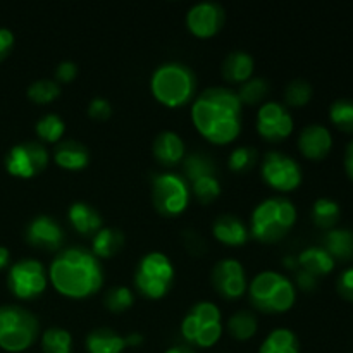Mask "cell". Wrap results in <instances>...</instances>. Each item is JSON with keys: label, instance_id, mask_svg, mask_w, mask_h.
Returning a JSON list of instances; mask_svg holds the SVG:
<instances>
[{"label": "cell", "instance_id": "42", "mask_svg": "<svg viewBox=\"0 0 353 353\" xmlns=\"http://www.w3.org/2000/svg\"><path fill=\"white\" fill-rule=\"evenodd\" d=\"M336 288L338 293H340L347 302L353 303V265L352 268L345 269V271L338 276Z\"/></svg>", "mask_w": 353, "mask_h": 353}, {"label": "cell", "instance_id": "41", "mask_svg": "<svg viewBox=\"0 0 353 353\" xmlns=\"http://www.w3.org/2000/svg\"><path fill=\"white\" fill-rule=\"evenodd\" d=\"M76 76H78V64L72 61H61L59 65L55 68V81L61 85V83H71L74 81Z\"/></svg>", "mask_w": 353, "mask_h": 353}, {"label": "cell", "instance_id": "25", "mask_svg": "<svg viewBox=\"0 0 353 353\" xmlns=\"http://www.w3.org/2000/svg\"><path fill=\"white\" fill-rule=\"evenodd\" d=\"M296 259H299V268L310 272L316 278H323V276L333 272L334 264H336V261L321 245H312V247L303 248L296 255Z\"/></svg>", "mask_w": 353, "mask_h": 353}, {"label": "cell", "instance_id": "23", "mask_svg": "<svg viewBox=\"0 0 353 353\" xmlns=\"http://www.w3.org/2000/svg\"><path fill=\"white\" fill-rule=\"evenodd\" d=\"M85 348L88 353H123L128 347L124 334L109 326H100L88 331Z\"/></svg>", "mask_w": 353, "mask_h": 353}, {"label": "cell", "instance_id": "24", "mask_svg": "<svg viewBox=\"0 0 353 353\" xmlns=\"http://www.w3.org/2000/svg\"><path fill=\"white\" fill-rule=\"evenodd\" d=\"M259 316L252 309H238L224 321V331L238 341H247L254 338L259 331Z\"/></svg>", "mask_w": 353, "mask_h": 353}, {"label": "cell", "instance_id": "16", "mask_svg": "<svg viewBox=\"0 0 353 353\" xmlns=\"http://www.w3.org/2000/svg\"><path fill=\"white\" fill-rule=\"evenodd\" d=\"M226 14L221 3L214 0H200L186 10L185 23L192 34L199 38H210L223 28Z\"/></svg>", "mask_w": 353, "mask_h": 353}, {"label": "cell", "instance_id": "5", "mask_svg": "<svg viewBox=\"0 0 353 353\" xmlns=\"http://www.w3.org/2000/svg\"><path fill=\"white\" fill-rule=\"evenodd\" d=\"M150 92L165 107H183L195 99L196 78L190 65L179 61H165L152 71Z\"/></svg>", "mask_w": 353, "mask_h": 353}, {"label": "cell", "instance_id": "3", "mask_svg": "<svg viewBox=\"0 0 353 353\" xmlns=\"http://www.w3.org/2000/svg\"><path fill=\"white\" fill-rule=\"evenodd\" d=\"M299 210L285 195H271L254 207L250 214V234L264 243L285 238L295 226Z\"/></svg>", "mask_w": 353, "mask_h": 353}, {"label": "cell", "instance_id": "18", "mask_svg": "<svg viewBox=\"0 0 353 353\" xmlns=\"http://www.w3.org/2000/svg\"><path fill=\"white\" fill-rule=\"evenodd\" d=\"M152 152H154V157L157 159L159 164L171 169L183 162L186 155V145L179 133L172 130H162L154 138Z\"/></svg>", "mask_w": 353, "mask_h": 353}, {"label": "cell", "instance_id": "44", "mask_svg": "<svg viewBox=\"0 0 353 353\" xmlns=\"http://www.w3.org/2000/svg\"><path fill=\"white\" fill-rule=\"evenodd\" d=\"M14 33L9 30V28H3L0 26V62L3 59H7V55L12 52L14 48Z\"/></svg>", "mask_w": 353, "mask_h": 353}, {"label": "cell", "instance_id": "34", "mask_svg": "<svg viewBox=\"0 0 353 353\" xmlns=\"http://www.w3.org/2000/svg\"><path fill=\"white\" fill-rule=\"evenodd\" d=\"M61 93H62L61 85L52 78L34 79L33 83H30V86H28L26 90L28 99L34 103H40V105L54 102V100L59 99Z\"/></svg>", "mask_w": 353, "mask_h": 353}, {"label": "cell", "instance_id": "31", "mask_svg": "<svg viewBox=\"0 0 353 353\" xmlns=\"http://www.w3.org/2000/svg\"><path fill=\"white\" fill-rule=\"evenodd\" d=\"M310 217H312L314 224L321 230H333L336 228L338 221L341 217V207L336 200L327 199V196H319L316 202L312 203V210H310Z\"/></svg>", "mask_w": 353, "mask_h": 353}, {"label": "cell", "instance_id": "8", "mask_svg": "<svg viewBox=\"0 0 353 353\" xmlns=\"http://www.w3.org/2000/svg\"><path fill=\"white\" fill-rule=\"evenodd\" d=\"M174 278L176 268L171 257L159 250L147 252L138 261L133 272L134 288L152 300H159L168 295L174 285Z\"/></svg>", "mask_w": 353, "mask_h": 353}, {"label": "cell", "instance_id": "47", "mask_svg": "<svg viewBox=\"0 0 353 353\" xmlns=\"http://www.w3.org/2000/svg\"><path fill=\"white\" fill-rule=\"evenodd\" d=\"M164 353H196L195 348L190 347L188 343H176L172 347H169Z\"/></svg>", "mask_w": 353, "mask_h": 353}, {"label": "cell", "instance_id": "15", "mask_svg": "<svg viewBox=\"0 0 353 353\" xmlns=\"http://www.w3.org/2000/svg\"><path fill=\"white\" fill-rule=\"evenodd\" d=\"M24 238L31 247L57 254L64 248L65 231L55 217L48 214H38L24 228Z\"/></svg>", "mask_w": 353, "mask_h": 353}, {"label": "cell", "instance_id": "10", "mask_svg": "<svg viewBox=\"0 0 353 353\" xmlns=\"http://www.w3.org/2000/svg\"><path fill=\"white\" fill-rule=\"evenodd\" d=\"M48 283L47 268L34 257H23L12 262L7 271V288L19 300H33L43 295Z\"/></svg>", "mask_w": 353, "mask_h": 353}, {"label": "cell", "instance_id": "40", "mask_svg": "<svg viewBox=\"0 0 353 353\" xmlns=\"http://www.w3.org/2000/svg\"><path fill=\"white\" fill-rule=\"evenodd\" d=\"M88 116L92 119L97 121H105L109 119L110 114H112V105H110L109 100L105 97H93L88 102Z\"/></svg>", "mask_w": 353, "mask_h": 353}, {"label": "cell", "instance_id": "46", "mask_svg": "<svg viewBox=\"0 0 353 353\" xmlns=\"http://www.w3.org/2000/svg\"><path fill=\"white\" fill-rule=\"evenodd\" d=\"M124 340H126V347H140L143 343V336L138 331H133L130 334H124Z\"/></svg>", "mask_w": 353, "mask_h": 353}, {"label": "cell", "instance_id": "2", "mask_svg": "<svg viewBox=\"0 0 353 353\" xmlns=\"http://www.w3.org/2000/svg\"><path fill=\"white\" fill-rule=\"evenodd\" d=\"M47 271L55 292L68 299H88L100 292L105 281L100 259L81 245L59 250Z\"/></svg>", "mask_w": 353, "mask_h": 353}, {"label": "cell", "instance_id": "36", "mask_svg": "<svg viewBox=\"0 0 353 353\" xmlns=\"http://www.w3.org/2000/svg\"><path fill=\"white\" fill-rule=\"evenodd\" d=\"M314 95V88L310 81L303 78H295L285 86V93H283V103L286 107H303L305 103L310 102Z\"/></svg>", "mask_w": 353, "mask_h": 353}, {"label": "cell", "instance_id": "30", "mask_svg": "<svg viewBox=\"0 0 353 353\" xmlns=\"http://www.w3.org/2000/svg\"><path fill=\"white\" fill-rule=\"evenodd\" d=\"M40 347L43 353H72L74 338L62 326H50L41 331Z\"/></svg>", "mask_w": 353, "mask_h": 353}, {"label": "cell", "instance_id": "35", "mask_svg": "<svg viewBox=\"0 0 353 353\" xmlns=\"http://www.w3.org/2000/svg\"><path fill=\"white\" fill-rule=\"evenodd\" d=\"M134 303L133 288L126 285H114L103 292V305L110 312H124Z\"/></svg>", "mask_w": 353, "mask_h": 353}, {"label": "cell", "instance_id": "33", "mask_svg": "<svg viewBox=\"0 0 353 353\" xmlns=\"http://www.w3.org/2000/svg\"><path fill=\"white\" fill-rule=\"evenodd\" d=\"M269 81L262 76H252L250 79H247L245 83L238 85V97H240L241 103H247V105H261L268 100L269 95Z\"/></svg>", "mask_w": 353, "mask_h": 353}, {"label": "cell", "instance_id": "26", "mask_svg": "<svg viewBox=\"0 0 353 353\" xmlns=\"http://www.w3.org/2000/svg\"><path fill=\"white\" fill-rule=\"evenodd\" d=\"M259 353H300V340L290 327H274L262 340Z\"/></svg>", "mask_w": 353, "mask_h": 353}, {"label": "cell", "instance_id": "27", "mask_svg": "<svg viewBox=\"0 0 353 353\" xmlns=\"http://www.w3.org/2000/svg\"><path fill=\"white\" fill-rule=\"evenodd\" d=\"M323 248L334 261H353V231L347 228H333L323 236Z\"/></svg>", "mask_w": 353, "mask_h": 353}, {"label": "cell", "instance_id": "22", "mask_svg": "<svg viewBox=\"0 0 353 353\" xmlns=\"http://www.w3.org/2000/svg\"><path fill=\"white\" fill-rule=\"evenodd\" d=\"M255 59L247 50H233L224 57L221 72L228 83L241 85L254 76Z\"/></svg>", "mask_w": 353, "mask_h": 353}, {"label": "cell", "instance_id": "6", "mask_svg": "<svg viewBox=\"0 0 353 353\" xmlns=\"http://www.w3.org/2000/svg\"><path fill=\"white\" fill-rule=\"evenodd\" d=\"M179 330L190 347L212 348L224 333L223 310L212 300H199L186 310Z\"/></svg>", "mask_w": 353, "mask_h": 353}, {"label": "cell", "instance_id": "37", "mask_svg": "<svg viewBox=\"0 0 353 353\" xmlns=\"http://www.w3.org/2000/svg\"><path fill=\"white\" fill-rule=\"evenodd\" d=\"M259 162V150L252 145H238L228 155V165L234 172H247Z\"/></svg>", "mask_w": 353, "mask_h": 353}, {"label": "cell", "instance_id": "20", "mask_svg": "<svg viewBox=\"0 0 353 353\" xmlns=\"http://www.w3.org/2000/svg\"><path fill=\"white\" fill-rule=\"evenodd\" d=\"M212 234L228 247H241L250 238L248 224L234 214H219L212 223Z\"/></svg>", "mask_w": 353, "mask_h": 353}, {"label": "cell", "instance_id": "9", "mask_svg": "<svg viewBox=\"0 0 353 353\" xmlns=\"http://www.w3.org/2000/svg\"><path fill=\"white\" fill-rule=\"evenodd\" d=\"M192 190L181 172L162 171L152 179V203L162 216H181L190 205Z\"/></svg>", "mask_w": 353, "mask_h": 353}, {"label": "cell", "instance_id": "19", "mask_svg": "<svg viewBox=\"0 0 353 353\" xmlns=\"http://www.w3.org/2000/svg\"><path fill=\"white\" fill-rule=\"evenodd\" d=\"M52 159L55 164L65 171H81L92 161L90 148L85 143L72 138H62L52 152Z\"/></svg>", "mask_w": 353, "mask_h": 353}, {"label": "cell", "instance_id": "1", "mask_svg": "<svg viewBox=\"0 0 353 353\" xmlns=\"http://www.w3.org/2000/svg\"><path fill=\"white\" fill-rule=\"evenodd\" d=\"M193 126L214 145L233 143L243 128V103L230 86H209L192 100Z\"/></svg>", "mask_w": 353, "mask_h": 353}, {"label": "cell", "instance_id": "39", "mask_svg": "<svg viewBox=\"0 0 353 353\" xmlns=\"http://www.w3.org/2000/svg\"><path fill=\"white\" fill-rule=\"evenodd\" d=\"M330 119L343 133H353V100L336 99L330 105Z\"/></svg>", "mask_w": 353, "mask_h": 353}, {"label": "cell", "instance_id": "21", "mask_svg": "<svg viewBox=\"0 0 353 353\" xmlns=\"http://www.w3.org/2000/svg\"><path fill=\"white\" fill-rule=\"evenodd\" d=\"M68 221L72 226V230L78 231L83 236L95 234L102 228V214L88 202H72L68 209Z\"/></svg>", "mask_w": 353, "mask_h": 353}, {"label": "cell", "instance_id": "7", "mask_svg": "<svg viewBox=\"0 0 353 353\" xmlns=\"http://www.w3.org/2000/svg\"><path fill=\"white\" fill-rule=\"evenodd\" d=\"M37 314L19 303L0 305V348L9 353L26 352L40 340Z\"/></svg>", "mask_w": 353, "mask_h": 353}, {"label": "cell", "instance_id": "29", "mask_svg": "<svg viewBox=\"0 0 353 353\" xmlns=\"http://www.w3.org/2000/svg\"><path fill=\"white\" fill-rule=\"evenodd\" d=\"M181 165H183L181 174L185 176V179L188 183H193L195 179L203 178V176L217 174L216 162H214V159L210 157L209 154H205V152H200V150L186 152Z\"/></svg>", "mask_w": 353, "mask_h": 353}, {"label": "cell", "instance_id": "48", "mask_svg": "<svg viewBox=\"0 0 353 353\" xmlns=\"http://www.w3.org/2000/svg\"><path fill=\"white\" fill-rule=\"evenodd\" d=\"M10 265V252L6 245H0V271Z\"/></svg>", "mask_w": 353, "mask_h": 353}, {"label": "cell", "instance_id": "38", "mask_svg": "<svg viewBox=\"0 0 353 353\" xmlns=\"http://www.w3.org/2000/svg\"><path fill=\"white\" fill-rule=\"evenodd\" d=\"M190 190H192V195L195 196L200 203H212L214 200L221 195L223 186H221L217 174H210L190 183Z\"/></svg>", "mask_w": 353, "mask_h": 353}, {"label": "cell", "instance_id": "4", "mask_svg": "<svg viewBox=\"0 0 353 353\" xmlns=\"http://www.w3.org/2000/svg\"><path fill=\"white\" fill-rule=\"evenodd\" d=\"M248 300L254 310L264 314L288 312L296 302L295 283L285 272L264 269L248 281Z\"/></svg>", "mask_w": 353, "mask_h": 353}, {"label": "cell", "instance_id": "13", "mask_svg": "<svg viewBox=\"0 0 353 353\" xmlns=\"http://www.w3.org/2000/svg\"><path fill=\"white\" fill-rule=\"evenodd\" d=\"M255 126L264 140L283 141L295 130V119L285 103L279 100L268 99L259 105Z\"/></svg>", "mask_w": 353, "mask_h": 353}, {"label": "cell", "instance_id": "14", "mask_svg": "<svg viewBox=\"0 0 353 353\" xmlns=\"http://www.w3.org/2000/svg\"><path fill=\"white\" fill-rule=\"evenodd\" d=\"M210 281L223 299H241L248 288L247 269L238 259L224 257L214 264Z\"/></svg>", "mask_w": 353, "mask_h": 353}, {"label": "cell", "instance_id": "45", "mask_svg": "<svg viewBox=\"0 0 353 353\" xmlns=\"http://www.w3.org/2000/svg\"><path fill=\"white\" fill-rule=\"evenodd\" d=\"M345 171L353 181V140L347 145V150H345Z\"/></svg>", "mask_w": 353, "mask_h": 353}, {"label": "cell", "instance_id": "28", "mask_svg": "<svg viewBox=\"0 0 353 353\" xmlns=\"http://www.w3.org/2000/svg\"><path fill=\"white\" fill-rule=\"evenodd\" d=\"M124 247V233L117 228L102 226L92 236V247L90 250L99 259L114 257L121 248Z\"/></svg>", "mask_w": 353, "mask_h": 353}, {"label": "cell", "instance_id": "12", "mask_svg": "<svg viewBox=\"0 0 353 353\" xmlns=\"http://www.w3.org/2000/svg\"><path fill=\"white\" fill-rule=\"evenodd\" d=\"M48 162H50V152L47 145L38 140H28L12 145L3 159L7 172L23 179L37 176L47 168Z\"/></svg>", "mask_w": 353, "mask_h": 353}, {"label": "cell", "instance_id": "11", "mask_svg": "<svg viewBox=\"0 0 353 353\" xmlns=\"http://www.w3.org/2000/svg\"><path fill=\"white\" fill-rule=\"evenodd\" d=\"M261 176L272 190L288 193L302 185L303 171L293 155L283 150H268L262 155Z\"/></svg>", "mask_w": 353, "mask_h": 353}, {"label": "cell", "instance_id": "43", "mask_svg": "<svg viewBox=\"0 0 353 353\" xmlns=\"http://www.w3.org/2000/svg\"><path fill=\"white\" fill-rule=\"evenodd\" d=\"M293 283H295L296 292H299V290H302V292H312V290L317 288L316 276H312L310 272L303 271V269H296Z\"/></svg>", "mask_w": 353, "mask_h": 353}, {"label": "cell", "instance_id": "32", "mask_svg": "<svg viewBox=\"0 0 353 353\" xmlns=\"http://www.w3.org/2000/svg\"><path fill=\"white\" fill-rule=\"evenodd\" d=\"M34 133L41 143L57 145L65 133V121L57 112H45L34 123Z\"/></svg>", "mask_w": 353, "mask_h": 353}, {"label": "cell", "instance_id": "49", "mask_svg": "<svg viewBox=\"0 0 353 353\" xmlns=\"http://www.w3.org/2000/svg\"><path fill=\"white\" fill-rule=\"evenodd\" d=\"M283 265H285L286 269H292V271H296L299 268V259H296V255H285L283 257Z\"/></svg>", "mask_w": 353, "mask_h": 353}, {"label": "cell", "instance_id": "17", "mask_svg": "<svg viewBox=\"0 0 353 353\" xmlns=\"http://www.w3.org/2000/svg\"><path fill=\"white\" fill-rule=\"evenodd\" d=\"M296 145L303 157L310 159V161H321V159L327 157L333 148V134H331L330 128H326L324 124H307L300 130L299 137H296Z\"/></svg>", "mask_w": 353, "mask_h": 353}]
</instances>
